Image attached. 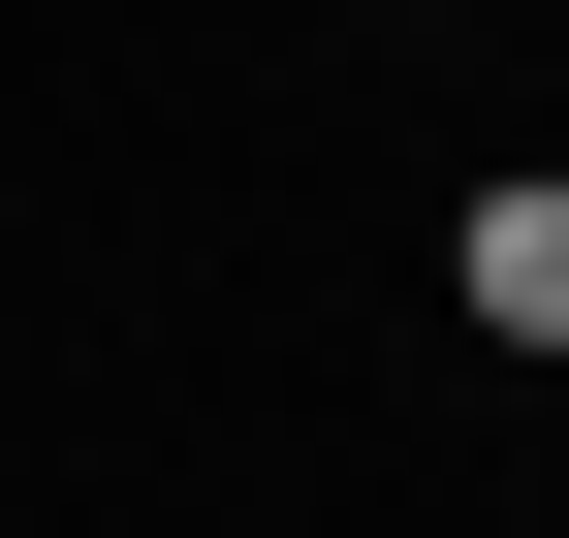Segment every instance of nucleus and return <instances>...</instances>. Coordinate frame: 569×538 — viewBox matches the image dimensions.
Masks as SVG:
<instances>
[{"label":"nucleus","mask_w":569,"mask_h":538,"mask_svg":"<svg viewBox=\"0 0 569 538\" xmlns=\"http://www.w3.org/2000/svg\"><path fill=\"white\" fill-rule=\"evenodd\" d=\"M443 286H475V349H569V190H538V159L443 222Z\"/></svg>","instance_id":"f257e3e1"}]
</instances>
